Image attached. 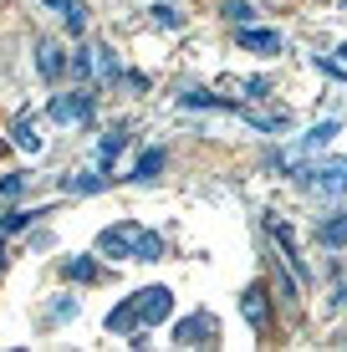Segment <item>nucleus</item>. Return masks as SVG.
<instances>
[{
  "mask_svg": "<svg viewBox=\"0 0 347 352\" xmlns=\"http://www.w3.org/2000/svg\"><path fill=\"white\" fill-rule=\"evenodd\" d=\"M92 113H98V97L92 92H62L46 102V118L62 128H77V123H92Z\"/></svg>",
  "mask_w": 347,
  "mask_h": 352,
  "instance_id": "f257e3e1",
  "label": "nucleus"
},
{
  "mask_svg": "<svg viewBox=\"0 0 347 352\" xmlns=\"http://www.w3.org/2000/svg\"><path fill=\"white\" fill-rule=\"evenodd\" d=\"M128 307H133L138 327H159V322L174 311V291H169V286H143V291L128 296Z\"/></svg>",
  "mask_w": 347,
  "mask_h": 352,
  "instance_id": "f03ea898",
  "label": "nucleus"
},
{
  "mask_svg": "<svg viewBox=\"0 0 347 352\" xmlns=\"http://www.w3.org/2000/svg\"><path fill=\"white\" fill-rule=\"evenodd\" d=\"M194 342H220V322L210 311H194L174 327V347H194Z\"/></svg>",
  "mask_w": 347,
  "mask_h": 352,
  "instance_id": "7ed1b4c3",
  "label": "nucleus"
},
{
  "mask_svg": "<svg viewBox=\"0 0 347 352\" xmlns=\"http://www.w3.org/2000/svg\"><path fill=\"white\" fill-rule=\"evenodd\" d=\"M240 317L256 327V332H266V322H271V291H266V281H250L240 291Z\"/></svg>",
  "mask_w": 347,
  "mask_h": 352,
  "instance_id": "20e7f679",
  "label": "nucleus"
},
{
  "mask_svg": "<svg viewBox=\"0 0 347 352\" xmlns=\"http://www.w3.org/2000/svg\"><path fill=\"white\" fill-rule=\"evenodd\" d=\"M133 240H138V225H107L98 235V250L113 261H133Z\"/></svg>",
  "mask_w": 347,
  "mask_h": 352,
  "instance_id": "39448f33",
  "label": "nucleus"
},
{
  "mask_svg": "<svg viewBox=\"0 0 347 352\" xmlns=\"http://www.w3.org/2000/svg\"><path fill=\"white\" fill-rule=\"evenodd\" d=\"M306 189H322V194H347V159H327L312 168Z\"/></svg>",
  "mask_w": 347,
  "mask_h": 352,
  "instance_id": "423d86ee",
  "label": "nucleus"
},
{
  "mask_svg": "<svg viewBox=\"0 0 347 352\" xmlns=\"http://www.w3.org/2000/svg\"><path fill=\"white\" fill-rule=\"evenodd\" d=\"M235 41L245 46V52H256V56H276V52H286V41L276 31H266V26H240L235 31Z\"/></svg>",
  "mask_w": 347,
  "mask_h": 352,
  "instance_id": "0eeeda50",
  "label": "nucleus"
},
{
  "mask_svg": "<svg viewBox=\"0 0 347 352\" xmlns=\"http://www.w3.org/2000/svg\"><path fill=\"white\" fill-rule=\"evenodd\" d=\"M179 107H189V113H240L235 102H225L220 92H205V87H189V92H179Z\"/></svg>",
  "mask_w": 347,
  "mask_h": 352,
  "instance_id": "6e6552de",
  "label": "nucleus"
},
{
  "mask_svg": "<svg viewBox=\"0 0 347 352\" xmlns=\"http://www.w3.org/2000/svg\"><path fill=\"white\" fill-rule=\"evenodd\" d=\"M62 276H67V281H77V286H98L107 271L98 265V256H67L62 261Z\"/></svg>",
  "mask_w": 347,
  "mask_h": 352,
  "instance_id": "1a4fd4ad",
  "label": "nucleus"
},
{
  "mask_svg": "<svg viewBox=\"0 0 347 352\" xmlns=\"http://www.w3.org/2000/svg\"><path fill=\"white\" fill-rule=\"evenodd\" d=\"M36 72H41V82H62L67 72V56L56 41H36Z\"/></svg>",
  "mask_w": 347,
  "mask_h": 352,
  "instance_id": "9d476101",
  "label": "nucleus"
},
{
  "mask_svg": "<svg viewBox=\"0 0 347 352\" xmlns=\"http://www.w3.org/2000/svg\"><path fill=\"white\" fill-rule=\"evenodd\" d=\"M317 240H322L327 250H342V245H347V210L322 214V220H317Z\"/></svg>",
  "mask_w": 347,
  "mask_h": 352,
  "instance_id": "9b49d317",
  "label": "nucleus"
},
{
  "mask_svg": "<svg viewBox=\"0 0 347 352\" xmlns=\"http://www.w3.org/2000/svg\"><path fill=\"white\" fill-rule=\"evenodd\" d=\"M128 143H133V133H128V128H107L102 133V143H98V168H102V174L113 168V159L128 148Z\"/></svg>",
  "mask_w": 347,
  "mask_h": 352,
  "instance_id": "f8f14e48",
  "label": "nucleus"
},
{
  "mask_svg": "<svg viewBox=\"0 0 347 352\" xmlns=\"http://www.w3.org/2000/svg\"><path fill=\"white\" fill-rule=\"evenodd\" d=\"M133 261H143V265L164 261V235H159V230H143V225H138V240H133Z\"/></svg>",
  "mask_w": 347,
  "mask_h": 352,
  "instance_id": "ddd939ff",
  "label": "nucleus"
},
{
  "mask_svg": "<svg viewBox=\"0 0 347 352\" xmlns=\"http://www.w3.org/2000/svg\"><path fill=\"white\" fill-rule=\"evenodd\" d=\"M62 184H67L71 194H102V189H107V174H102V168H77V174H67Z\"/></svg>",
  "mask_w": 347,
  "mask_h": 352,
  "instance_id": "4468645a",
  "label": "nucleus"
},
{
  "mask_svg": "<svg viewBox=\"0 0 347 352\" xmlns=\"http://www.w3.org/2000/svg\"><path fill=\"white\" fill-rule=\"evenodd\" d=\"M337 133H342V123H337V118H327V123H317V128H312V133H306V138H302V153H322V148H327L332 138H337Z\"/></svg>",
  "mask_w": 347,
  "mask_h": 352,
  "instance_id": "2eb2a0df",
  "label": "nucleus"
},
{
  "mask_svg": "<svg viewBox=\"0 0 347 352\" xmlns=\"http://www.w3.org/2000/svg\"><path fill=\"white\" fill-rule=\"evenodd\" d=\"M10 143H16L21 153H41L46 143H41V133L31 128V118H16V128H10Z\"/></svg>",
  "mask_w": 347,
  "mask_h": 352,
  "instance_id": "dca6fc26",
  "label": "nucleus"
},
{
  "mask_svg": "<svg viewBox=\"0 0 347 352\" xmlns=\"http://www.w3.org/2000/svg\"><path fill=\"white\" fill-rule=\"evenodd\" d=\"M240 118L250 128H260V133H286V128H291V113H245V107H240Z\"/></svg>",
  "mask_w": 347,
  "mask_h": 352,
  "instance_id": "f3484780",
  "label": "nucleus"
},
{
  "mask_svg": "<svg viewBox=\"0 0 347 352\" xmlns=\"http://www.w3.org/2000/svg\"><path fill=\"white\" fill-rule=\"evenodd\" d=\"M102 327H107V332H123V337H128V332H133V327H138L133 307H128V296H123V301H117V307H113V311H107V317H102Z\"/></svg>",
  "mask_w": 347,
  "mask_h": 352,
  "instance_id": "a211bd4d",
  "label": "nucleus"
},
{
  "mask_svg": "<svg viewBox=\"0 0 347 352\" xmlns=\"http://www.w3.org/2000/svg\"><path fill=\"white\" fill-rule=\"evenodd\" d=\"M46 307H52V311H46V327H62V322H71V317H77V296H56V301H46Z\"/></svg>",
  "mask_w": 347,
  "mask_h": 352,
  "instance_id": "6ab92c4d",
  "label": "nucleus"
},
{
  "mask_svg": "<svg viewBox=\"0 0 347 352\" xmlns=\"http://www.w3.org/2000/svg\"><path fill=\"white\" fill-rule=\"evenodd\" d=\"M159 168H164V148H148V153L133 164V174H128V179H133V184H143V179H153Z\"/></svg>",
  "mask_w": 347,
  "mask_h": 352,
  "instance_id": "aec40b11",
  "label": "nucleus"
},
{
  "mask_svg": "<svg viewBox=\"0 0 347 352\" xmlns=\"http://www.w3.org/2000/svg\"><path fill=\"white\" fill-rule=\"evenodd\" d=\"M148 21H153V26H164V31H179V26H184V16H179L174 6H164V0H159V6H148Z\"/></svg>",
  "mask_w": 347,
  "mask_h": 352,
  "instance_id": "412c9836",
  "label": "nucleus"
},
{
  "mask_svg": "<svg viewBox=\"0 0 347 352\" xmlns=\"http://www.w3.org/2000/svg\"><path fill=\"white\" fill-rule=\"evenodd\" d=\"M225 16H230L235 26H250V21H256V6H250V0H225Z\"/></svg>",
  "mask_w": 347,
  "mask_h": 352,
  "instance_id": "4be33fe9",
  "label": "nucleus"
},
{
  "mask_svg": "<svg viewBox=\"0 0 347 352\" xmlns=\"http://www.w3.org/2000/svg\"><path fill=\"white\" fill-rule=\"evenodd\" d=\"M62 16H67V31H71V36H82V31H87V6H77V0H71Z\"/></svg>",
  "mask_w": 347,
  "mask_h": 352,
  "instance_id": "5701e85b",
  "label": "nucleus"
},
{
  "mask_svg": "<svg viewBox=\"0 0 347 352\" xmlns=\"http://www.w3.org/2000/svg\"><path fill=\"white\" fill-rule=\"evenodd\" d=\"M26 225H31L26 210H5V214H0V235H16V230H26Z\"/></svg>",
  "mask_w": 347,
  "mask_h": 352,
  "instance_id": "b1692460",
  "label": "nucleus"
},
{
  "mask_svg": "<svg viewBox=\"0 0 347 352\" xmlns=\"http://www.w3.org/2000/svg\"><path fill=\"white\" fill-rule=\"evenodd\" d=\"M67 67H71V72H77V77H82V82H87V77H92V52H87V46H77V52H71V56H67Z\"/></svg>",
  "mask_w": 347,
  "mask_h": 352,
  "instance_id": "393cba45",
  "label": "nucleus"
},
{
  "mask_svg": "<svg viewBox=\"0 0 347 352\" xmlns=\"http://www.w3.org/2000/svg\"><path fill=\"white\" fill-rule=\"evenodd\" d=\"M26 194V174H5L0 179V199H21Z\"/></svg>",
  "mask_w": 347,
  "mask_h": 352,
  "instance_id": "a878e982",
  "label": "nucleus"
},
{
  "mask_svg": "<svg viewBox=\"0 0 347 352\" xmlns=\"http://www.w3.org/2000/svg\"><path fill=\"white\" fill-rule=\"evenodd\" d=\"M98 62H102V72H107V77H123V67H117V52H113V46H102V52H98Z\"/></svg>",
  "mask_w": 347,
  "mask_h": 352,
  "instance_id": "bb28decb",
  "label": "nucleus"
},
{
  "mask_svg": "<svg viewBox=\"0 0 347 352\" xmlns=\"http://www.w3.org/2000/svg\"><path fill=\"white\" fill-rule=\"evenodd\" d=\"M245 97H271V77H245Z\"/></svg>",
  "mask_w": 347,
  "mask_h": 352,
  "instance_id": "cd10ccee",
  "label": "nucleus"
},
{
  "mask_svg": "<svg viewBox=\"0 0 347 352\" xmlns=\"http://www.w3.org/2000/svg\"><path fill=\"white\" fill-rule=\"evenodd\" d=\"M317 67L327 72V77H337V82H347V67H337V56H317Z\"/></svg>",
  "mask_w": 347,
  "mask_h": 352,
  "instance_id": "c85d7f7f",
  "label": "nucleus"
},
{
  "mask_svg": "<svg viewBox=\"0 0 347 352\" xmlns=\"http://www.w3.org/2000/svg\"><path fill=\"white\" fill-rule=\"evenodd\" d=\"M117 82H128V92H143V87H148V77H143V72H123Z\"/></svg>",
  "mask_w": 347,
  "mask_h": 352,
  "instance_id": "c756f323",
  "label": "nucleus"
},
{
  "mask_svg": "<svg viewBox=\"0 0 347 352\" xmlns=\"http://www.w3.org/2000/svg\"><path fill=\"white\" fill-rule=\"evenodd\" d=\"M41 6H52V10H67V6H71V0H41Z\"/></svg>",
  "mask_w": 347,
  "mask_h": 352,
  "instance_id": "7c9ffc66",
  "label": "nucleus"
},
{
  "mask_svg": "<svg viewBox=\"0 0 347 352\" xmlns=\"http://www.w3.org/2000/svg\"><path fill=\"white\" fill-rule=\"evenodd\" d=\"M0 271H5V245H0Z\"/></svg>",
  "mask_w": 347,
  "mask_h": 352,
  "instance_id": "2f4dec72",
  "label": "nucleus"
},
{
  "mask_svg": "<svg viewBox=\"0 0 347 352\" xmlns=\"http://www.w3.org/2000/svg\"><path fill=\"white\" fill-rule=\"evenodd\" d=\"M337 62H347V46H342V52H337Z\"/></svg>",
  "mask_w": 347,
  "mask_h": 352,
  "instance_id": "473e14b6",
  "label": "nucleus"
},
{
  "mask_svg": "<svg viewBox=\"0 0 347 352\" xmlns=\"http://www.w3.org/2000/svg\"><path fill=\"white\" fill-rule=\"evenodd\" d=\"M342 6H347V0H342Z\"/></svg>",
  "mask_w": 347,
  "mask_h": 352,
  "instance_id": "72a5a7b5",
  "label": "nucleus"
}]
</instances>
